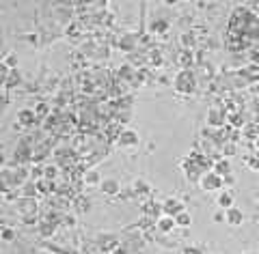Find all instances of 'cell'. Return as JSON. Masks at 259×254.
Segmentation results:
<instances>
[{
	"label": "cell",
	"instance_id": "obj_1",
	"mask_svg": "<svg viewBox=\"0 0 259 254\" xmlns=\"http://www.w3.org/2000/svg\"><path fill=\"white\" fill-rule=\"evenodd\" d=\"M194 89H196V82H194V75H193V71H188V69H181L179 74L175 75V90H177V93L190 95Z\"/></svg>",
	"mask_w": 259,
	"mask_h": 254
},
{
	"label": "cell",
	"instance_id": "obj_2",
	"mask_svg": "<svg viewBox=\"0 0 259 254\" xmlns=\"http://www.w3.org/2000/svg\"><path fill=\"white\" fill-rule=\"evenodd\" d=\"M225 185V179L214 170H205L201 175V181H199V188L203 192H218L220 188Z\"/></svg>",
	"mask_w": 259,
	"mask_h": 254
},
{
	"label": "cell",
	"instance_id": "obj_3",
	"mask_svg": "<svg viewBox=\"0 0 259 254\" xmlns=\"http://www.w3.org/2000/svg\"><path fill=\"white\" fill-rule=\"evenodd\" d=\"M186 211V205L181 203L179 198H175V196H171V198L164 200V205H162V213L169 215V218H177L179 213Z\"/></svg>",
	"mask_w": 259,
	"mask_h": 254
},
{
	"label": "cell",
	"instance_id": "obj_4",
	"mask_svg": "<svg viewBox=\"0 0 259 254\" xmlns=\"http://www.w3.org/2000/svg\"><path fill=\"white\" fill-rule=\"evenodd\" d=\"M117 145L123 147V149L138 147V134L134 132V129H123V132L119 134V138H117Z\"/></svg>",
	"mask_w": 259,
	"mask_h": 254
},
{
	"label": "cell",
	"instance_id": "obj_5",
	"mask_svg": "<svg viewBox=\"0 0 259 254\" xmlns=\"http://www.w3.org/2000/svg\"><path fill=\"white\" fill-rule=\"evenodd\" d=\"M225 222H227L229 226H240V224L244 222V213H242V209H238V207L227 209V211H225Z\"/></svg>",
	"mask_w": 259,
	"mask_h": 254
},
{
	"label": "cell",
	"instance_id": "obj_6",
	"mask_svg": "<svg viewBox=\"0 0 259 254\" xmlns=\"http://www.w3.org/2000/svg\"><path fill=\"white\" fill-rule=\"evenodd\" d=\"M117 237H114V235H108V233H104V235H99L97 237V246L102 248L104 252H110V250H114V248H117Z\"/></svg>",
	"mask_w": 259,
	"mask_h": 254
},
{
	"label": "cell",
	"instance_id": "obj_7",
	"mask_svg": "<svg viewBox=\"0 0 259 254\" xmlns=\"http://www.w3.org/2000/svg\"><path fill=\"white\" fill-rule=\"evenodd\" d=\"M99 190H102L106 196H117L119 192H121V185H119V181H114V179H104L102 183H99Z\"/></svg>",
	"mask_w": 259,
	"mask_h": 254
},
{
	"label": "cell",
	"instance_id": "obj_8",
	"mask_svg": "<svg viewBox=\"0 0 259 254\" xmlns=\"http://www.w3.org/2000/svg\"><path fill=\"white\" fill-rule=\"evenodd\" d=\"M216 203H218V207L225 209V211H227V209H231V207H236L231 192H218V198H216Z\"/></svg>",
	"mask_w": 259,
	"mask_h": 254
},
{
	"label": "cell",
	"instance_id": "obj_9",
	"mask_svg": "<svg viewBox=\"0 0 259 254\" xmlns=\"http://www.w3.org/2000/svg\"><path fill=\"white\" fill-rule=\"evenodd\" d=\"M175 226H177L175 218H169V215H162V218H158V222H156V228L160 233H171Z\"/></svg>",
	"mask_w": 259,
	"mask_h": 254
},
{
	"label": "cell",
	"instance_id": "obj_10",
	"mask_svg": "<svg viewBox=\"0 0 259 254\" xmlns=\"http://www.w3.org/2000/svg\"><path fill=\"white\" fill-rule=\"evenodd\" d=\"M223 121H225V114L220 112V110L212 108V110L208 112V123H210L212 127H220V125H223Z\"/></svg>",
	"mask_w": 259,
	"mask_h": 254
},
{
	"label": "cell",
	"instance_id": "obj_11",
	"mask_svg": "<svg viewBox=\"0 0 259 254\" xmlns=\"http://www.w3.org/2000/svg\"><path fill=\"white\" fill-rule=\"evenodd\" d=\"M214 172H218L220 177H227L229 172H231V164H229V160H225V157H218V162L214 164Z\"/></svg>",
	"mask_w": 259,
	"mask_h": 254
},
{
	"label": "cell",
	"instance_id": "obj_12",
	"mask_svg": "<svg viewBox=\"0 0 259 254\" xmlns=\"http://www.w3.org/2000/svg\"><path fill=\"white\" fill-rule=\"evenodd\" d=\"M35 119H37V114L32 112V110H20V112H17V121H20L22 125H32Z\"/></svg>",
	"mask_w": 259,
	"mask_h": 254
},
{
	"label": "cell",
	"instance_id": "obj_13",
	"mask_svg": "<svg viewBox=\"0 0 259 254\" xmlns=\"http://www.w3.org/2000/svg\"><path fill=\"white\" fill-rule=\"evenodd\" d=\"M175 224H177V226H181V228L190 226V224H193V215H190L188 211L179 213V215H177V218H175Z\"/></svg>",
	"mask_w": 259,
	"mask_h": 254
},
{
	"label": "cell",
	"instance_id": "obj_14",
	"mask_svg": "<svg viewBox=\"0 0 259 254\" xmlns=\"http://www.w3.org/2000/svg\"><path fill=\"white\" fill-rule=\"evenodd\" d=\"M17 207H20V211L24 213V215H26V213H35V207H37V205H35V200H28V198H24L22 200V203L20 205H17Z\"/></svg>",
	"mask_w": 259,
	"mask_h": 254
},
{
	"label": "cell",
	"instance_id": "obj_15",
	"mask_svg": "<svg viewBox=\"0 0 259 254\" xmlns=\"http://www.w3.org/2000/svg\"><path fill=\"white\" fill-rule=\"evenodd\" d=\"M84 183L86 185H97V183H102V179H99V172L97 170H89L84 175Z\"/></svg>",
	"mask_w": 259,
	"mask_h": 254
},
{
	"label": "cell",
	"instance_id": "obj_16",
	"mask_svg": "<svg viewBox=\"0 0 259 254\" xmlns=\"http://www.w3.org/2000/svg\"><path fill=\"white\" fill-rule=\"evenodd\" d=\"M149 28L153 32H164V30H169V22L166 20H153Z\"/></svg>",
	"mask_w": 259,
	"mask_h": 254
},
{
	"label": "cell",
	"instance_id": "obj_17",
	"mask_svg": "<svg viewBox=\"0 0 259 254\" xmlns=\"http://www.w3.org/2000/svg\"><path fill=\"white\" fill-rule=\"evenodd\" d=\"M56 172H59L56 166H46V168H43V179H48V181L56 179Z\"/></svg>",
	"mask_w": 259,
	"mask_h": 254
},
{
	"label": "cell",
	"instance_id": "obj_18",
	"mask_svg": "<svg viewBox=\"0 0 259 254\" xmlns=\"http://www.w3.org/2000/svg\"><path fill=\"white\" fill-rule=\"evenodd\" d=\"M13 237H16V233H13V228L4 226V228H2V241H13Z\"/></svg>",
	"mask_w": 259,
	"mask_h": 254
},
{
	"label": "cell",
	"instance_id": "obj_19",
	"mask_svg": "<svg viewBox=\"0 0 259 254\" xmlns=\"http://www.w3.org/2000/svg\"><path fill=\"white\" fill-rule=\"evenodd\" d=\"M246 166H248V168H253V170H259V155L248 157V160H246Z\"/></svg>",
	"mask_w": 259,
	"mask_h": 254
},
{
	"label": "cell",
	"instance_id": "obj_20",
	"mask_svg": "<svg viewBox=\"0 0 259 254\" xmlns=\"http://www.w3.org/2000/svg\"><path fill=\"white\" fill-rule=\"evenodd\" d=\"M37 188H39V192H43V194H46V192L50 190L52 185H50V181H48V179H41V181H37Z\"/></svg>",
	"mask_w": 259,
	"mask_h": 254
},
{
	"label": "cell",
	"instance_id": "obj_21",
	"mask_svg": "<svg viewBox=\"0 0 259 254\" xmlns=\"http://www.w3.org/2000/svg\"><path fill=\"white\" fill-rule=\"evenodd\" d=\"M179 63H181V65H186V67L193 65V56H190V52H184V54L179 56Z\"/></svg>",
	"mask_w": 259,
	"mask_h": 254
},
{
	"label": "cell",
	"instance_id": "obj_22",
	"mask_svg": "<svg viewBox=\"0 0 259 254\" xmlns=\"http://www.w3.org/2000/svg\"><path fill=\"white\" fill-rule=\"evenodd\" d=\"M181 254H203V252H201V248H196V246H186L184 250H181Z\"/></svg>",
	"mask_w": 259,
	"mask_h": 254
},
{
	"label": "cell",
	"instance_id": "obj_23",
	"mask_svg": "<svg viewBox=\"0 0 259 254\" xmlns=\"http://www.w3.org/2000/svg\"><path fill=\"white\" fill-rule=\"evenodd\" d=\"M24 190H26V192H24V196H26V198H28V196H31V198L35 196V185H26Z\"/></svg>",
	"mask_w": 259,
	"mask_h": 254
},
{
	"label": "cell",
	"instance_id": "obj_24",
	"mask_svg": "<svg viewBox=\"0 0 259 254\" xmlns=\"http://www.w3.org/2000/svg\"><path fill=\"white\" fill-rule=\"evenodd\" d=\"M37 117H43V114H48V106H43V104H39V108L35 110Z\"/></svg>",
	"mask_w": 259,
	"mask_h": 254
},
{
	"label": "cell",
	"instance_id": "obj_25",
	"mask_svg": "<svg viewBox=\"0 0 259 254\" xmlns=\"http://www.w3.org/2000/svg\"><path fill=\"white\" fill-rule=\"evenodd\" d=\"M229 121H231V125H236V127L242 125V117H240V114H238V117H231Z\"/></svg>",
	"mask_w": 259,
	"mask_h": 254
},
{
	"label": "cell",
	"instance_id": "obj_26",
	"mask_svg": "<svg viewBox=\"0 0 259 254\" xmlns=\"http://www.w3.org/2000/svg\"><path fill=\"white\" fill-rule=\"evenodd\" d=\"M225 220V213H214V222H223Z\"/></svg>",
	"mask_w": 259,
	"mask_h": 254
},
{
	"label": "cell",
	"instance_id": "obj_27",
	"mask_svg": "<svg viewBox=\"0 0 259 254\" xmlns=\"http://www.w3.org/2000/svg\"><path fill=\"white\" fill-rule=\"evenodd\" d=\"M121 75L123 78H130V67H121Z\"/></svg>",
	"mask_w": 259,
	"mask_h": 254
},
{
	"label": "cell",
	"instance_id": "obj_28",
	"mask_svg": "<svg viewBox=\"0 0 259 254\" xmlns=\"http://www.w3.org/2000/svg\"><path fill=\"white\" fill-rule=\"evenodd\" d=\"M233 151H236V147H233V145H229L227 149H225V153H227V155H229V153H233Z\"/></svg>",
	"mask_w": 259,
	"mask_h": 254
},
{
	"label": "cell",
	"instance_id": "obj_29",
	"mask_svg": "<svg viewBox=\"0 0 259 254\" xmlns=\"http://www.w3.org/2000/svg\"><path fill=\"white\" fill-rule=\"evenodd\" d=\"M242 254H253V252H242Z\"/></svg>",
	"mask_w": 259,
	"mask_h": 254
}]
</instances>
